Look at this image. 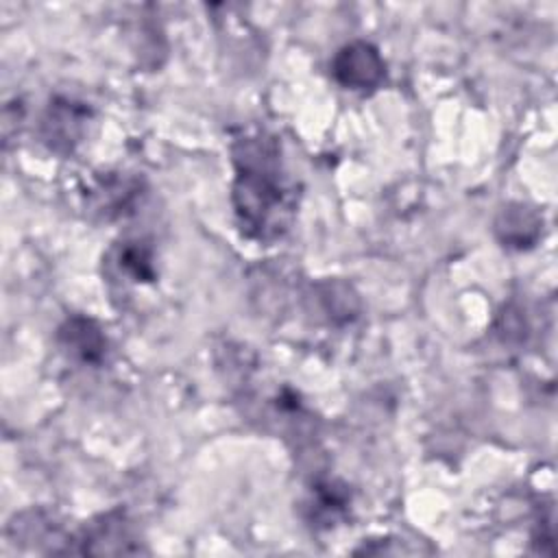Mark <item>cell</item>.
Wrapping results in <instances>:
<instances>
[{
    "mask_svg": "<svg viewBox=\"0 0 558 558\" xmlns=\"http://www.w3.org/2000/svg\"><path fill=\"white\" fill-rule=\"evenodd\" d=\"M85 122V109L72 102H57L50 107L44 120V137L52 148H72L76 137L81 135V126Z\"/></svg>",
    "mask_w": 558,
    "mask_h": 558,
    "instance_id": "cell-4",
    "label": "cell"
},
{
    "mask_svg": "<svg viewBox=\"0 0 558 558\" xmlns=\"http://www.w3.org/2000/svg\"><path fill=\"white\" fill-rule=\"evenodd\" d=\"M120 268H124L135 281H148L155 277L150 251L146 246H140V242L126 244L118 255Z\"/></svg>",
    "mask_w": 558,
    "mask_h": 558,
    "instance_id": "cell-6",
    "label": "cell"
},
{
    "mask_svg": "<svg viewBox=\"0 0 558 558\" xmlns=\"http://www.w3.org/2000/svg\"><path fill=\"white\" fill-rule=\"evenodd\" d=\"M536 227L538 220L523 207H519L517 211L504 214V222H499V231L504 242H512V244H530L536 238Z\"/></svg>",
    "mask_w": 558,
    "mask_h": 558,
    "instance_id": "cell-5",
    "label": "cell"
},
{
    "mask_svg": "<svg viewBox=\"0 0 558 558\" xmlns=\"http://www.w3.org/2000/svg\"><path fill=\"white\" fill-rule=\"evenodd\" d=\"M59 342L61 347L76 360L81 362H100L105 355L107 340L100 331V327L89 320V318H70L61 329H59Z\"/></svg>",
    "mask_w": 558,
    "mask_h": 558,
    "instance_id": "cell-3",
    "label": "cell"
},
{
    "mask_svg": "<svg viewBox=\"0 0 558 558\" xmlns=\"http://www.w3.org/2000/svg\"><path fill=\"white\" fill-rule=\"evenodd\" d=\"M384 61L379 52L364 41L344 46L333 59V76L340 85L351 89L377 87L384 78Z\"/></svg>",
    "mask_w": 558,
    "mask_h": 558,
    "instance_id": "cell-2",
    "label": "cell"
},
{
    "mask_svg": "<svg viewBox=\"0 0 558 558\" xmlns=\"http://www.w3.org/2000/svg\"><path fill=\"white\" fill-rule=\"evenodd\" d=\"M235 161L240 174L233 187V203L242 227L255 238L277 235L283 229L290 201L279 179L275 144L246 140Z\"/></svg>",
    "mask_w": 558,
    "mask_h": 558,
    "instance_id": "cell-1",
    "label": "cell"
}]
</instances>
